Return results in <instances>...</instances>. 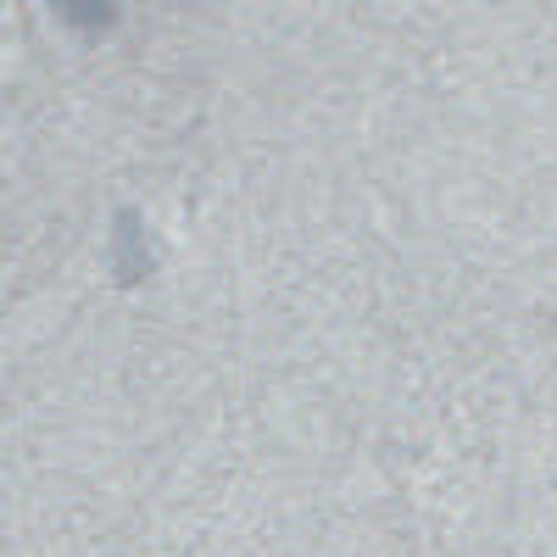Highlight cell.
I'll return each mask as SVG.
<instances>
[]
</instances>
